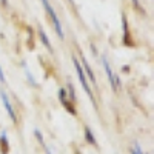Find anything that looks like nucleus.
Instances as JSON below:
<instances>
[{
  "label": "nucleus",
  "instance_id": "6",
  "mask_svg": "<svg viewBox=\"0 0 154 154\" xmlns=\"http://www.w3.org/2000/svg\"><path fill=\"white\" fill-rule=\"evenodd\" d=\"M83 71H86V74H88V77H89V79H91L93 80V83H96V77H94V74H93V69L91 68H89V65H88V62L83 59Z\"/></svg>",
  "mask_w": 154,
  "mask_h": 154
},
{
  "label": "nucleus",
  "instance_id": "7",
  "mask_svg": "<svg viewBox=\"0 0 154 154\" xmlns=\"http://www.w3.org/2000/svg\"><path fill=\"white\" fill-rule=\"evenodd\" d=\"M85 136H86V140H88L89 143L96 145V139H94V136L91 134V130H89V128H86V130H85Z\"/></svg>",
  "mask_w": 154,
  "mask_h": 154
},
{
  "label": "nucleus",
  "instance_id": "4",
  "mask_svg": "<svg viewBox=\"0 0 154 154\" xmlns=\"http://www.w3.org/2000/svg\"><path fill=\"white\" fill-rule=\"evenodd\" d=\"M0 97H2V102H3V105H5V109H6L8 116L11 117V120H12V122H17L16 112H14V109H12V106H11V102H9V99L6 97V94L2 91V93H0Z\"/></svg>",
  "mask_w": 154,
  "mask_h": 154
},
{
  "label": "nucleus",
  "instance_id": "9",
  "mask_svg": "<svg viewBox=\"0 0 154 154\" xmlns=\"http://www.w3.org/2000/svg\"><path fill=\"white\" fill-rule=\"evenodd\" d=\"M35 137L38 139V142L43 145V139H42V134H40V131H38V130H35Z\"/></svg>",
  "mask_w": 154,
  "mask_h": 154
},
{
  "label": "nucleus",
  "instance_id": "10",
  "mask_svg": "<svg viewBox=\"0 0 154 154\" xmlns=\"http://www.w3.org/2000/svg\"><path fill=\"white\" fill-rule=\"evenodd\" d=\"M0 82H2V83H5V75H3V71H2V68H0Z\"/></svg>",
  "mask_w": 154,
  "mask_h": 154
},
{
  "label": "nucleus",
  "instance_id": "5",
  "mask_svg": "<svg viewBox=\"0 0 154 154\" xmlns=\"http://www.w3.org/2000/svg\"><path fill=\"white\" fill-rule=\"evenodd\" d=\"M38 35H40L42 42H43V45H45V46L48 48V51H51V53H53V48H51V42H49L48 35L45 34V31H43V29H40V31H38Z\"/></svg>",
  "mask_w": 154,
  "mask_h": 154
},
{
  "label": "nucleus",
  "instance_id": "1",
  "mask_svg": "<svg viewBox=\"0 0 154 154\" xmlns=\"http://www.w3.org/2000/svg\"><path fill=\"white\" fill-rule=\"evenodd\" d=\"M42 3H43V8H45V9H46V12H48V16L51 17V20H53V25H54V28H56L57 35H59L60 38H63V29H62L60 20H59V17H57V14H56L54 8L51 6V3L48 2V0H42Z\"/></svg>",
  "mask_w": 154,
  "mask_h": 154
},
{
  "label": "nucleus",
  "instance_id": "8",
  "mask_svg": "<svg viewBox=\"0 0 154 154\" xmlns=\"http://www.w3.org/2000/svg\"><path fill=\"white\" fill-rule=\"evenodd\" d=\"M59 99H60L62 103H65V102H66V93H65V89H60V91H59Z\"/></svg>",
  "mask_w": 154,
  "mask_h": 154
},
{
  "label": "nucleus",
  "instance_id": "3",
  "mask_svg": "<svg viewBox=\"0 0 154 154\" xmlns=\"http://www.w3.org/2000/svg\"><path fill=\"white\" fill-rule=\"evenodd\" d=\"M102 63H103V68H105V72H106V75H108V80H109L112 89L116 91V89H117V86H119V79L114 75V72H112V69H111V66H109V62H108V59H106L105 56L102 57Z\"/></svg>",
  "mask_w": 154,
  "mask_h": 154
},
{
  "label": "nucleus",
  "instance_id": "2",
  "mask_svg": "<svg viewBox=\"0 0 154 154\" xmlns=\"http://www.w3.org/2000/svg\"><path fill=\"white\" fill-rule=\"evenodd\" d=\"M72 63H74V68H75V71H77V75H79V80H80V83H82V88L86 91V94L89 96V99H93V93H91V89H89V86H88V82H86V77H85L83 68L79 65L77 59H72Z\"/></svg>",
  "mask_w": 154,
  "mask_h": 154
},
{
  "label": "nucleus",
  "instance_id": "11",
  "mask_svg": "<svg viewBox=\"0 0 154 154\" xmlns=\"http://www.w3.org/2000/svg\"><path fill=\"white\" fill-rule=\"evenodd\" d=\"M2 3H3V5H6V3H8V0H2Z\"/></svg>",
  "mask_w": 154,
  "mask_h": 154
},
{
  "label": "nucleus",
  "instance_id": "12",
  "mask_svg": "<svg viewBox=\"0 0 154 154\" xmlns=\"http://www.w3.org/2000/svg\"><path fill=\"white\" fill-rule=\"evenodd\" d=\"M131 154H139V152H137V151L134 149V151H131Z\"/></svg>",
  "mask_w": 154,
  "mask_h": 154
}]
</instances>
